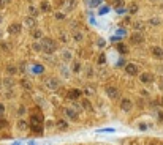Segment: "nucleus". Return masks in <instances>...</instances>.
I'll use <instances>...</instances> for the list:
<instances>
[{"label": "nucleus", "mask_w": 163, "mask_h": 145, "mask_svg": "<svg viewBox=\"0 0 163 145\" xmlns=\"http://www.w3.org/2000/svg\"><path fill=\"white\" fill-rule=\"evenodd\" d=\"M43 115L38 109L32 110L30 114V120H29V125H30V129L35 133V134H41L43 133Z\"/></svg>", "instance_id": "f257e3e1"}, {"label": "nucleus", "mask_w": 163, "mask_h": 145, "mask_svg": "<svg viewBox=\"0 0 163 145\" xmlns=\"http://www.w3.org/2000/svg\"><path fill=\"white\" fill-rule=\"evenodd\" d=\"M41 44H43V52L48 54V55H51V54H54L57 51V43L52 38H43Z\"/></svg>", "instance_id": "f03ea898"}, {"label": "nucleus", "mask_w": 163, "mask_h": 145, "mask_svg": "<svg viewBox=\"0 0 163 145\" xmlns=\"http://www.w3.org/2000/svg\"><path fill=\"white\" fill-rule=\"evenodd\" d=\"M63 112H65V115H67L70 120H72V122H78V120H79L78 109H75V107H65Z\"/></svg>", "instance_id": "7ed1b4c3"}, {"label": "nucleus", "mask_w": 163, "mask_h": 145, "mask_svg": "<svg viewBox=\"0 0 163 145\" xmlns=\"http://www.w3.org/2000/svg\"><path fill=\"white\" fill-rule=\"evenodd\" d=\"M76 5H78L76 0H63V2H62V10H63V13L67 14V13H70V11H73V10L76 8Z\"/></svg>", "instance_id": "20e7f679"}, {"label": "nucleus", "mask_w": 163, "mask_h": 145, "mask_svg": "<svg viewBox=\"0 0 163 145\" xmlns=\"http://www.w3.org/2000/svg\"><path fill=\"white\" fill-rule=\"evenodd\" d=\"M130 41H131V44H143V43H144V35L139 32V30H136V32L131 33Z\"/></svg>", "instance_id": "39448f33"}, {"label": "nucleus", "mask_w": 163, "mask_h": 145, "mask_svg": "<svg viewBox=\"0 0 163 145\" xmlns=\"http://www.w3.org/2000/svg\"><path fill=\"white\" fill-rule=\"evenodd\" d=\"M139 81L146 85H149V84L154 82V74L152 72H141V74H139Z\"/></svg>", "instance_id": "423d86ee"}, {"label": "nucleus", "mask_w": 163, "mask_h": 145, "mask_svg": "<svg viewBox=\"0 0 163 145\" xmlns=\"http://www.w3.org/2000/svg\"><path fill=\"white\" fill-rule=\"evenodd\" d=\"M106 95L109 96L111 100H117L119 98V90L116 87H112V85H108L106 87Z\"/></svg>", "instance_id": "0eeeda50"}, {"label": "nucleus", "mask_w": 163, "mask_h": 145, "mask_svg": "<svg viewBox=\"0 0 163 145\" xmlns=\"http://www.w3.org/2000/svg\"><path fill=\"white\" fill-rule=\"evenodd\" d=\"M138 65H135V63H127L125 65V72L127 74H130V76H138Z\"/></svg>", "instance_id": "6e6552de"}, {"label": "nucleus", "mask_w": 163, "mask_h": 145, "mask_svg": "<svg viewBox=\"0 0 163 145\" xmlns=\"http://www.w3.org/2000/svg\"><path fill=\"white\" fill-rule=\"evenodd\" d=\"M60 58L63 63H68V62H72L73 60V52L70 51V49H63L62 54H60Z\"/></svg>", "instance_id": "1a4fd4ad"}, {"label": "nucleus", "mask_w": 163, "mask_h": 145, "mask_svg": "<svg viewBox=\"0 0 163 145\" xmlns=\"http://www.w3.org/2000/svg\"><path fill=\"white\" fill-rule=\"evenodd\" d=\"M24 26L27 29H35L37 27V19H35V16H27L24 19Z\"/></svg>", "instance_id": "9d476101"}, {"label": "nucleus", "mask_w": 163, "mask_h": 145, "mask_svg": "<svg viewBox=\"0 0 163 145\" xmlns=\"http://www.w3.org/2000/svg\"><path fill=\"white\" fill-rule=\"evenodd\" d=\"M151 52H152V57H154V58L163 60V49H161V47L155 46V47H152V49H151Z\"/></svg>", "instance_id": "9b49d317"}, {"label": "nucleus", "mask_w": 163, "mask_h": 145, "mask_svg": "<svg viewBox=\"0 0 163 145\" xmlns=\"http://www.w3.org/2000/svg\"><path fill=\"white\" fill-rule=\"evenodd\" d=\"M30 71L33 72V74H43V72H44V66L40 65V63H32L30 65Z\"/></svg>", "instance_id": "f8f14e48"}, {"label": "nucleus", "mask_w": 163, "mask_h": 145, "mask_svg": "<svg viewBox=\"0 0 163 145\" xmlns=\"http://www.w3.org/2000/svg\"><path fill=\"white\" fill-rule=\"evenodd\" d=\"M46 87H48L49 90H57L59 88V81L56 77H49L48 81H46Z\"/></svg>", "instance_id": "ddd939ff"}, {"label": "nucleus", "mask_w": 163, "mask_h": 145, "mask_svg": "<svg viewBox=\"0 0 163 145\" xmlns=\"http://www.w3.org/2000/svg\"><path fill=\"white\" fill-rule=\"evenodd\" d=\"M21 29H22L21 24L14 22V24H11V26L8 27V33H11V35H17V33H21Z\"/></svg>", "instance_id": "4468645a"}, {"label": "nucleus", "mask_w": 163, "mask_h": 145, "mask_svg": "<svg viewBox=\"0 0 163 145\" xmlns=\"http://www.w3.org/2000/svg\"><path fill=\"white\" fill-rule=\"evenodd\" d=\"M121 107H122V110H124V112H130V110H131V107H133V103H131L128 98H124V100H122V103H121Z\"/></svg>", "instance_id": "2eb2a0df"}, {"label": "nucleus", "mask_w": 163, "mask_h": 145, "mask_svg": "<svg viewBox=\"0 0 163 145\" xmlns=\"http://www.w3.org/2000/svg\"><path fill=\"white\" fill-rule=\"evenodd\" d=\"M81 95H82L81 90H70V91H68V98H70V100H79Z\"/></svg>", "instance_id": "dca6fc26"}, {"label": "nucleus", "mask_w": 163, "mask_h": 145, "mask_svg": "<svg viewBox=\"0 0 163 145\" xmlns=\"http://www.w3.org/2000/svg\"><path fill=\"white\" fill-rule=\"evenodd\" d=\"M101 2H103V0H84V3H86L89 8H97V7H100Z\"/></svg>", "instance_id": "f3484780"}, {"label": "nucleus", "mask_w": 163, "mask_h": 145, "mask_svg": "<svg viewBox=\"0 0 163 145\" xmlns=\"http://www.w3.org/2000/svg\"><path fill=\"white\" fill-rule=\"evenodd\" d=\"M40 10H41L43 13H49V11H51V3L48 2V0H43V2L40 3Z\"/></svg>", "instance_id": "a211bd4d"}, {"label": "nucleus", "mask_w": 163, "mask_h": 145, "mask_svg": "<svg viewBox=\"0 0 163 145\" xmlns=\"http://www.w3.org/2000/svg\"><path fill=\"white\" fill-rule=\"evenodd\" d=\"M136 11H138V3L136 2H130L128 3V13L130 14H135Z\"/></svg>", "instance_id": "6ab92c4d"}, {"label": "nucleus", "mask_w": 163, "mask_h": 145, "mask_svg": "<svg viewBox=\"0 0 163 145\" xmlns=\"http://www.w3.org/2000/svg\"><path fill=\"white\" fill-rule=\"evenodd\" d=\"M60 74H62V77L68 79V77H70V69H68L67 66H60Z\"/></svg>", "instance_id": "aec40b11"}, {"label": "nucleus", "mask_w": 163, "mask_h": 145, "mask_svg": "<svg viewBox=\"0 0 163 145\" xmlns=\"http://www.w3.org/2000/svg\"><path fill=\"white\" fill-rule=\"evenodd\" d=\"M117 51H119L121 54H127V52H128V47H127L124 43H119V44H117Z\"/></svg>", "instance_id": "412c9836"}, {"label": "nucleus", "mask_w": 163, "mask_h": 145, "mask_svg": "<svg viewBox=\"0 0 163 145\" xmlns=\"http://www.w3.org/2000/svg\"><path fill=\"white\" fill-rule=\"evenodd\" d=\"M112 7L117 8V10H122V7H124V0H114V2H112Z\"/></svg>", "instance_id": "4be33fe9"}, {"label": "nucleus", "mask_w": 163, "mask_h": 145, "mask_svg": "<svg viewBox=\"0 0 163 145\" xmlns=\"http://www.w3.org/2000/svg\"><path fill=\"white\" fill-rule=\"evenodd\" d=\"M17 126H19V129H27V128H30V125H29V123H26V120H19Z\"/></svg>", "instance_id": "5701e85b"}, {"label": "nucleus", "mask_w": 163, "mask_h": 145, "mask_svg": "<svg viewBox=\"0 0 163 145\" xmlns=\"http://www.w3.org/2000/svg\"><path fill=\"white\" fill-rule=\"evenodd\" d=\"M33 51H37V52L43 51V44H41V41H35V43H33Z\"/></svg>", "instance_id": "b1692460"}, {"label": "nucleus", "mask_w": 163, "mask_h": 145, "mask_svg": "<svg viewBox=\"0 0 163 145\" xmlns=\"http://www.w3.org/2000/svg\"><path fill=\"white\" fill-rule=\"evenodd\" d=\"M29 13H30V16H37L38 14V8L35 5H29Z\"/></svg>", "instance_id": "393cba45"}, {"label": "nucleus", "mask_w": 163, "mask_h": 145, "mask_svg": "<svg viewBox=\"0 0 163 145\" xmlns=\"http://www.w3.org/2000/svg\"><path fill=\"white\" fill-rule=\"evenodd\" d=\"M32 35H33V38H35V40H38V38H40V40H43V32H41V30H38V29H35Z\"/></svg>", "instance_id": "a878e982"}, {"label": "nucleus", "mask_w": 163, "mask_h": 145, "mask_svg": "<svg viewBox=\"0 0 163 145\" xmlns=\"http://www.w3.org/2000/svg\"><path fill=\"white\" fill-rule=\"evenodd\" d=\"M149 24H152V26H160V24H161V19H160V17H151Z\"/></svg>", "instance_id": "bb28decb"}, {"label": "nucleus", "mask_w": 163, "mask_h": 145, "mask_svg": "<svg viewBox=\"0 0 163 145\" xmlns=\"http://www.w3.org/2000/svg\"><path fill=\"white\" fill-rule=\"evenodd\" d=\"M81 66H82V65H81V62H75V63H73V69H72V71H73V72H79V71H81Z\"/></svg>", "instance_id": "cd10ccee"}, {"label": "nucleus", "mask_w": 163, "mask_h": 145, "mask_svg": "<svg viewBox=\"0 0 163 145\" xmlns=\"http://www.w3.org/2000/svg\"><path fill=\"white\" fill-rule=\"evenodd\" d=\"M16 72H17V66L14 65H8V74H16Z\"/></svg>", "instance_id": "c85d7f7f"}, {"label": "nucleus", "mask_w": 163, "mask_h": 145, "mask_svg": "<svg viewBox=\"0 0 163 145\" xmlns=\"http://www.w3.org/2000/svg\"><path fill=\"white\" fill-rule=\"evenodd\" d=\"M13 82H14L13 79H10V77H7V79H3V82H2V84H3V85H7L8 88H11V87H13Z\"/></svg>", "instance_id": "c756f323"}, {"label": "nucleus", "mask_w": 163, "mask_h": 145, "mask_svg": "<svg viewBox=\"0 0 163 145\" xmlns=\"http://www.w3.org/2000/svg\"><path fill=\"white\" fill-rule=\"evenodd\" d=\"M73 38H75L76 41H82V33H81V32H75V33H73Z\"/></svg>", "instance_id": "7c9ffc66"}, {"label": "nucleus", "mask_w": 163, "mask_h": 145, "mask_svg": "<svg viewBox=\"0 0 163 145\" xmlns=\"http://www.w3.org/2000/svg\"><path fill=\"white\" fill-rule=\"evenodd\" d=\"M7 126H8V122L3 118H0V128H7Z\"/></svg>", "instance_id": "2f4dec72"}, {"label": "nucleus", "mask_w": 163, "mask_h": 145, "mask_svg": "<svg viewBox=\"0 0 163 145\" xmlns=\"http://www.w3.org/2000/svg\"><path fill=\"white\" fill-rule=\"evenodd\" d=\"M56 19H57V21L65 19V13H56Z\"/></svg>", "instance_id": "473e14b6"}, {"label": "nucleus", "mask_w": 163, "mask_h": 145, "mask_svg": "<svg viewBox=\"0 0 163 145\" xmlns=\"http://www.w3.org/2000/svg\"><path fill=\"white\" fill-rule=\"evenodd\" d=\"M82 104H84L86 110H92V104H89V101H82Z\"/></svg>", "instance_id": "72a5a7b5"}, {"label": "nucleus", "mask_w": 163, "mask_h": 145, "mask_svg": "<svg viewBox=\"0 0 163 145\" xmlns=\"http://www.w3.org/2000/svg\"><path fill=\"white\" fill-rule=\"evenodd\" d=\"M97 43H98V44H97L98 47H105V44H106V41H105V40H101V38H100Z\"/></svg>", "instance_id": "f704fd0d"}, {"label": "nucleus", "mask_w": 163, "mask_h": 145, "mask_svg": "<svg viewBox=\"0 0 163 145\" xmlns=\"http://www.w3.org/2000/svg\"><path fill=\"white\" fill-rule=\"evenodd\" d=\"M21 82H22V85H24L26 88H30V84H29V81H27V79H22Z\"/></svg>", "instance_id": "c9c22d12"}, {"label": "nucleus", "mask_w": 163, "mask_h": 145, "mask_svg": "<svg viewBox=\"0 0 163 145\" xmlns=\"http://www.w3.org/2000/svg\"><path fill=\"white\" fill-rule=\"evenodd\" d=\"M84 93H86V95H94V93H95V90H94V88H86V90H84Z\"/></svg>", "instance_id": "e433bc0d"}, {"label": "nucleus", "mask_w": 163, "mask_h": 145, "mask_svg": "<svg viewBox=\"0 0 163 145\" xmlns=\"http://www.w3.org/2000/svg\"><path fill=\"white\" fill-rule=\"evenodd\" d=\"M86 69H87V77H90L92 74H94V71H92V68H90V66H87Z\"/></svg>", "instance_id": "4c0bfd02"}, {"label": "nucleus", "mask_w": 163, "mask_h": 145, "mask_svg": "<svg viewBox=\"0 0 163 145\" xmlns=\"http://www.w3.org/2000/svg\"><path fill=\"white\" fill-rule=\"evenodd\" d=\"M59 128L60 129H67V123H63L62 120H60V122H59Z\"/></svg>", "instance_id": "58836bf2"}, {"label": "nucleus", "mask_w": 163, "mask_h": 145, "mask_svg": "<svg viewBox=\"0 0 163 145\" xmlns=\"http://www.w3.org/2000/svg\"><path fill=\"white\" fill-rule=\"evenodd\" d=\"M135 27H136V30H139V29H141V30H143V27H144V26H143V24H141V22H136V24H135Z\"/></svg>", "instance_id": "ea45409f"}, {"label": "nucleus", "mask_w": 163, "mask_h": 145, "mask_svg": "<svg viewBox=\"0 0 163 145\" xmlns=\"http://www.w3.org/2000/svg\"><path fill=\"white\" fill-rule=\"evenodd\" d=\"M60 40H62V41H68V36H67L65 33H60Z\"/></svg>", "instance_id": "a19ab883"}, {"label": "nucleus", "mask_w": 163, "mask_h": 145, "mask_svg": "<svg viewBox=\"0 0 163 145\" xmlns=\"http://www.w3.org/2000/svg\"><path fill=\"white\" fill-rule=\"evenodd\" d=\"M2 47L5 51H10V47H8V43H2Z\"/></svg>", "instance_id": "79ce46f5"}, {"label": "nucleus", "mask_w": 163, "mask_h": 145, "mask_svg": "<svg viewBox=\"0 0 163 145\" xmlns=\"http://www.w3.org/2000/svg\"><path fill=\"white\" fill-rule=\"evenodd\" d=\"M3 112H5V106L0 103V114H3Z\"/></svg>", "instance_id": "37998d69"}, {"label": "nucleus", "mask_w": 163, "mask_h": 145, "mask_svg": "<svg viewBox=\"0 0 163 145\" xmlns=\"http://www.w3.org/2000/svg\"><path fill=\"white\" fill-rule=\"evenodd\" d=\"M100 63H105L106 62V58H105V55H100V60H98Z\"/></svg>", "instance_id": "c03bdc74"}, {"label": "nucleus", "mask_w": 163, "mask_h": 145, "mask_svg": "<svg viewBox=\"0 0 163 145\" xmlns=\"http://www.w3.org/2000/svg\"><path fill=\"white\" fill-rule=\"evenodd\" d=\"M5 5H7V3H5V2H3V0H0V8H3V7H5Z\"/></svg>", "instance_id": "a18cd8bd"}, {"label": "nucleus", "mask_w": 163, "mask_h": 145, "mask_svg": "<svg viewBox=\"0 0 163 145\" xmlns=\"http://www.w3.org/2000/svg\"><path fill=\"white\" fill-rule=\"evenodd\" d=\"M100 13H101V14H103V13H108V8H101V10H100Z\"/></svg>", "instance_id": "49530a36"}, {"label": "nucleus", "mask_w": 163, "mask_h": 145, "mask_svg": "<svg viewBox=\"0 0 163 145\" xmlns=\"http://www.w3.org/2000/svg\"><path fill=\"white\" fill-rule=\"evenodd\" d=\"M2 38H3V30L0 29V40H2Z\"/></svg>", "instance_id": "de8ad7c7"}, {"label": "nucleus", "mask_w": 163, "mask_h": 145, "mask_svg": "<svg viewBox=\"0 0 163 145\" xmlns=\"http://www.w3.org/2000/svg\"><path fill=\"white\" fill-rule=\"evenodd\" d=\"M3 22V16H0V24H2Z\"/></svg>", "instance_id": "09e8293b"}, {"label": "nucleus", "mask_w": 163, "mask_h": 145, "mask_svg": "<svg viewBox=\"0 0 163 145\" xmlns=\"http://www.w3.org/2000/svg\"><path fill=\"white\" fill-rule=\"evenodd\" d=\"M3 2H5V3H7V5H8V3H10V2H11V0H3Z\"/></svg>", "instance_id": "8fccbe9b"}, {"label": "nucleus", "mask_w": 163, "mask_h": 145, "mask_svg": "<svg viewBox=\"0 0 163 145\" xmlns=\"http://www.w3.org/2000/svg\"><path fill=\"white\" fill-rule=\"evenodd\" d=\"M151 2H163V0H151Z\"/></svg>", "instance_id": "3c124183"}, {"label": "nucleus", "mask_w": 163, "mask_h": 145, "mask_svg": "<svg viewBox=\"0 0 163 145\" xmlns=\"http://www.w3.org/2000/svg\"><path fill=\"white\" fill-rule=\"evenodd\" d=\"M160 81H161V87H163V77H161V79H160Z\"/></svg>", "instance_id": "603ef678"}, {"label": "nucleus", "mask_w": 163, "mask_h": 145, "mask_svg": "<svg viewBox=\"0 0 163 145\" xmlns=\"http://www.w3.org/2000/svg\"><path fill=\"white\" fill-rule=\"evenodd\" d=\"M161 106H163V98H161Z\"/></svg>", "instance_id": "864d4df0"}]
</instances>
